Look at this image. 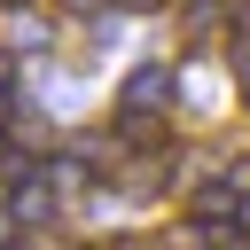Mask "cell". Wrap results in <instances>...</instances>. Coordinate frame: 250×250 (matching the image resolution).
I'll return each mask as SVG.
<instances>
[{
    "label": "cell",
    "mask_w": 250,
    "mask_h": 250,
    "mask_svg": "<svg viewBox=\"0 0 250 250\" xmlns=\"http://www.w3.org/2000/svg\"><path fill=\"white\" fill-rule=\"evenodd\" d=\"M0 250H31V242H0Z\"/></svg>",
    "instance_id": "obj_2"
},
{
    "label": "cell",
    "mask_w": 250,
    "mask_h": 250,
    "mask_svg": "<svg viewBox=\"0 0 250 250\" xmlns=\"http://www.w3.org/2000/svg\"><path fill=\"white\" fill-rule=\"evenodd\" d=\"M164 94H172V70H133V86H125L133 109H148V102H164Z\"/></svg>",
    "instance_id": "obj_1"
}]
</instances>
